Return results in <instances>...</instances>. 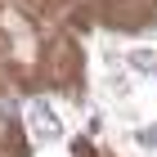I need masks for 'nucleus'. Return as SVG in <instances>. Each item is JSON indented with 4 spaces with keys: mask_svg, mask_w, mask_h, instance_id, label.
<instances>
[{
    "mask_svg": "<svg viewBox=\"0 0 157 157\" xmlns=\"http://www.w3.org/2000/svg\"><path fill=\"white\" fill-rule=\"evenodd\" d=\"M27 126H32L36 139H59L63 135V121L54 117V108H49L45 99H32V103H27Z\"/></svg>",
    "mask_w": 157,
    "mask_h": 157,
    "instance_id": "obj_1",
    "label": "nucleus"
},
{
    "mask_svg": "<svg viewBox=\"0 0 157 157\" xmlns=\"http://www.w3.org/2000/svg\"><path fill=\"white\" fill-rule=\"evenodd\" d=\"M139 139H144V144H153V148H157V130H144V135H139Z\"/></svg>",
    "mask_w": 157,
    "mask_h": 157,
    "instance_id": "obj_2",
    "label": "nucleus"
}]
</instances>
